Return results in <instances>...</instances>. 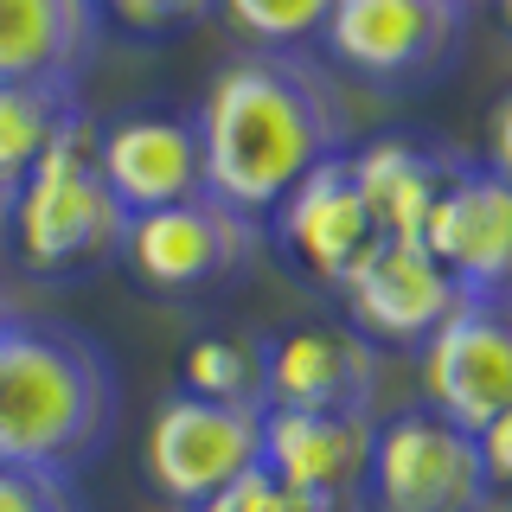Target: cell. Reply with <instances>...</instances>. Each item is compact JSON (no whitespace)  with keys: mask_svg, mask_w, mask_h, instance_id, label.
<instances>
[{"mask_svg":"<svg viewBox=\"0 0 512 512\" xmlns=\"http://www.w3.org/2000/svg\"><path fill=\"white\" fill-rule=\"evenodd\" d=\"M205 192L263 224L314 167L352 148L346 84L308 52H237L192 109Z\"/></svg>","mask_w":512,"mask_h":512,"instance_id":"cell-1","label":"cell"},{"mask_svg":"<svg viewBox=\"0 0 512 512\" xmlns=\"http://www.w3.org/2000/svg\"><path fill=\"white\" fill-rule=\"evenodd\" d=\"M122 384L96 333L52 314L0 327V468L77 480L116 436Z\"/></svg>","mask_w":512,"mask_h":512,"instance_id":"cell-2","label":"cell"},{"mask_svg":"<svg viewBox=\"0 0 512 512\" xmlns=\"http://www.w3.org/2000/svg\"><path fill=\"white\" fill-rule=\"evenodd\" d=\"M122 237H128V212L116 205L103 167H96V116L84 109L39 154V167L13 186L7 256L32 282H77V276H96L103 263H116Z\"/></svg>","mask_w":512,"mask_h":512,"instance_id":"cell-3","label":"cell"},{"mask_svg":"<svg viewBox=\"0 0 512 512\" xmlns=\"http://www.w3.org/2000/svg\"><path fill=\"white\" fill-rule=\"evenodd\" d=\"M461 39V0H333L314 45L327 52V71L359 77L365 90H423L455 64Z\"/></svg>","mask_w":512,"mask_h":512,"instance_id":"cell-4","label":"cell"},{"mask_svg":"<svg viewBox=\"0 0 512 512\" xmlns=\"http://www.w3.org/2000/svg\"><path fill=\"white\" fill-rule=\"evenodd\" d=\"M365 506L372 512H487L493 487H487L474 436L442 423L423 404L384 416L372 429Z\"/></svg>","mask_w":512,"mask_h":512,"instance_id":"cell-5","label":"cell"},{"mask_svg":"<svg viewBox=\"0 0 512 512\" xmlns=\"http://www.w3.org/2000/svg\"><path fill=\"white\" fill-rule=\"evenodd\" d=\"M256 250H263V224L231 212L212 192H192L180 205L128 218L116 263H128V276L154 295H205V288L244 276Z\"/></svg>","mask_w":512,"mask_h":512,"instance_id":"cell-6","label":"cell"},{"mask_svg":"<svg viewBox=\"0 0 512 512\" xmlns=\"http://www.w3.org/2000/svg\"><path fill=\"white\" fill-rule=\"evenodd\" d=\"M148 480L173 506H205L237 474L263 468V410L250 404H205V397H160L148 442H141Z\"/></svg>","mask_w":512,"mask_h":512,"instance_id":"cell-7","label":"cell"},{"mask_svg":"<svg viewBox=\"0 0 512 512\" xmlns=\"http://www.w3.org/2000/svg\"><path fill=\"white\" fill-rule=\"evenodd\" d=\"M416 378H423V410L442 423L480 436L512 410V308L461 301L455 314L416 346Z\"/></svg>","mask_w":512,"mask_h":512,"instance_id":"cell-8","label":"cell"},{"mask_svg":"<svg viewBox=\"0 0 512 512\" xmlns=\"http://www.w3.org/2000/svg\"><path fill=\"white\" fill-rule=\"evenodd\" d=\"M423 250L455 276L461 301L512 308V180L493 167H455L429 205Z\"/></svg>","mask_w":512,"mask_h":512,"instance_id":"cell-9","label":"cell"},{"mask_svg":"<svg viewBox=\"0 0 512 512\" xmlns=\"http://www.w3.org/2000/svg\"><path fill=\"white\" fill-rule=\"evenodd\" d=\"M340 301H346V327L359 333V340L423 346L429 333L461 308V288L423 244L378 237V244L365 250V263L340 282Z\"/></svg>","mask_w":512,"mask_h":512,"instance_id":"cell-10","label":"cell"},{"mask_svg":"<svg viewBox=\"0 0 512 512\" xmlns=\"http://www.w3.org/2000/svg\"><path fill=\"white\" fill-rule=\"evenodd\" d=\"M263 231L282 244V256L301 276H314L320 288H333V295H340V282L365 263V250L378 244V224H372L359 186H352V173H346V154L327 160V167H314L308 180L263 218Z\"/></svg>","mask_w":512,"mask_h":512,"instance_id":"cell-11","label":"cell"},{"mask_svg":"<svg viewBox=\"0 0 512 512\" xmlns=\"http://www.w3.org/2000/svg\"><path fill=\"white\" fill-rule=\"evenodd\" d=\"M96 167L128 218L180 205L205 192V160H199V128L173 109H135V116L96 122Z\"/></svg>","mask_w":512,"mask_h":512,"instance_id":"cell-12","label":"cell"},{"mask_svg":"<svg viewBox=\"0 0 512 512\" xmlns=\"http://www.w3.org/2000/svg\"><path fill=\"white\" fill-rule=\"evenodd\" d=\"M378 346L352 327H288L263 340V410H340L372 416Z\"/></svg>","mask_w":512,"mask_h":512,"instance_id":"cell-13","label":"cell"},{"mask_svg":"<svg viewBox=\"0 0 512 512\" xmlns=\"http://www.w3.org/2000/svg\"><path fill=\"white\" fill-rule=\"evenodd\" d=\"M372 429H378L372 416H340V410H263V468L320 512H340L365 500Z\"/></svg>","mask_w":512,"mask_h":512,"instance_id":"cell-14","label":"cell"},{"mask_svg":"<svg viewBox=\"0 0 512 512\" xmlns=\"http://www.w3.org/2000/svg\"><path fill=\"white\" fill-rule=\"evenodd\" d=\"M103 32L96 0H0V84L77 90Z\"/></svg>","mask_w":512,"mask_h":512,"instance_id":"cell-15","label":"cell"},{"mask_svg":"<svg viewBox=\"0 0 512 512\" xmlns=\"http://www.w3.org/2000/svg\"><path fill=\"white\" fill-rule=\"evenodd\" d=\"M455 167L461 160L429 148L423 135H372V141H352L346 148V173L359 186L378 237H397V244H423L429 205L442 199Z\"/></svg>","mask_w":512,"mask_h":512,"instance_id":"cell-16","label":"cell"},{"mask_svg":"<svg viewBox=\"0 0 512 512\" xmlns=\"http://www.w3.org/2000/svg\"><path fill=\"white\" fill-rule=\"evenodd\" d=\"M84 116L77 90H39V84H0V192H13L39 167V154Z\"/></svg>","mask_w":512,"mask_h":512,"instance_id":"cell-17","label":"cell"},{"mask_svg":"<svg viewBox=\"0 0 512 512\" xmlns=\"http://www.w3.org/2000/svg\"><path fill=\"white\" fill-rule=\"evenodd\" d=\"M180 391L205 404H250L263 410V340L250 333H205L180 359Z\"/></svg>","mask_w":512,"mask_h":512,"instance_id":"cell-18","label":"cell"},{"mask_svg":"<svg viewBox=\"0 0 512 512\" xmlns=\"http://www.w3.org/2000/svg\"><path fill=\"white\" fill-rule=\"evenodd\" d=\"M333 0H218V13L250 39V52H308Z\"/></svg>","mask_w":512,"mask_h":512,"instance_id":"cell-19","label":"cell"},{"mask_svg":"<svg viewBox=\"0 0 512 512\" xmlns=\"http://www.w3.org/2000/svg\"><path fill=\"white\" fill-rule=\"evenodd\" d=\"M103 26H116L122 39H180V32L205 26L218 13V0H96Z\"/></svg>","mask_w":512,"mask_h":512,"instance_id":"cell-20","label":"cell"},{"mask_svg":"<svg viewBox=\"0 0 512 512\" xmlns=\"http://www.w3.org/2000/svg\"><path fill=\"white\" fill-rule=\"evenodd\" d=\"M192 512H320L314 500H301L295 487H282L269 468H250V474H237L231 487H218L205 506H192Z\"/></svg>","mask_w":512,"mask_h":512,"instance_id":"cell-21","label":"cell"},{"mask_svg":"<svg viewBox=\"0 0 512 512\" xmlns=\"http://www.w3.org/2000/svg\"><path fill=\"white\" fill-rule=\"evenodd\" d=\"M0 512H84V500H77L71 480L0 468Z\"/></svg>","mask_w":512,"mask_h":512,"instance_id":"cell-22","label":"cell"},{"mask_svg":"<svg viewBox=\"0 0 512 512\" xmlns=\"http://www.w3.org/2000/svg\"><path fill=\"white\" fill-rule=\"evenodd\" d=\"M474 448H480V468H487L493 500H506V506H512V410L500 416V423H487V429H480Z\"/></svg>","mask_w":512,"mask_h":512,"instance_id":"cell-23","label":"cell"},{"mask_svg":"<svg viewBox=\"0 0 512 512\" xmlns=\"http://www.w3.org/2000/svg\"><path fill=\"white\" fill-rule=\"evenodd\" d=\"M487 167L512 180V90L493 103V122H487Z\"/></svg>","mask_w":512,"mask_h":512,"instance_id":"cell-24","label":"cell"},{"mask_svg":"<svg viewBox=\"0 0 512 512\" xmlns=\"http://www.w3.org/2000/svg\"><path fill=\"white\" fill-rule=\"evenodd\" d=\"M7 212H13V192H0V256H7Z\"/></svg>","mask_w":512,"mask_h":512,"instance_id":"cell-25","label":"cell"},{"mask_svg":"<svg viewBox=\"0 0 512 512\" xmlns=\"http://www.w3.org/2000/svg\"><path fill=\"white\" fill-rule=\"evenodd\" d=\"M13 314H20V308H13V295H7V282H0V327H7V320Z\"/></svg>","mask_w":512,"mask_h":512,"instance_id":"cell-26","label":"cell"},{"mask_svg":"<svg viewBox=\"0 0 512 512\" xmlns=\"http://www.w3.org/2000/svg\"><path fill=\"white\" fill-rule=\"evenodd\" d=\"M500 20H506V32H512V0H500Z\"/></svg>","mask_w":512,"mask_h":512,"instance_id":"cell-27","label":"cell"},{"mask_svg":"<svg viewBox=\"0 0 512 512\" xmlns=\"http://www.w3.org/2000/svg\"><path fill=\"white\" fill-rule=\"evenodd\" d=\"M461 7H468V0H461Z\"/></svg>","mask_w":512,"mask_h":512,"instance_id":"cell-28","label":"cell"}]
</instances>
